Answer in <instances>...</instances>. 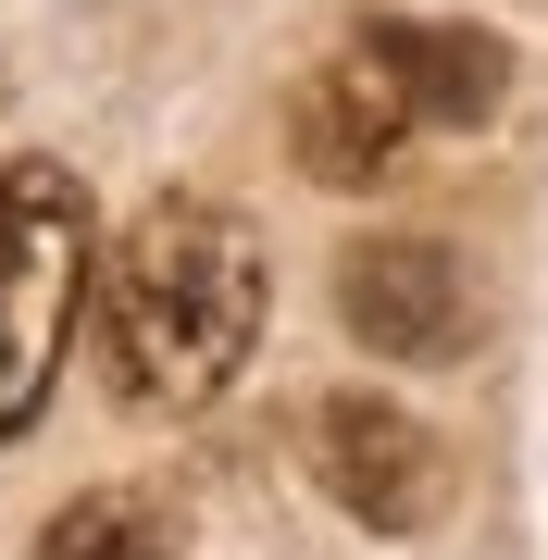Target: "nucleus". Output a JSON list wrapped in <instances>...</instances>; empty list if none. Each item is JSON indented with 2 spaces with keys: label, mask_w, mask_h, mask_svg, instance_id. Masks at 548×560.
I'll use <instances>...</instances> for the list:
<instances>
[{
  "label": "nucleus",
  "mask_w": 548,
  "mask_h": 560,
  "mask_svg": "<svg viewBox=\"0 0 548 560\" xmlns=\"http://www.w3.org/2000/svg\"><path fill=\"white\" fill-rule=\"evenodd\" d=\"M88 324L125 411H200L263 337V237L224 200H150L113 261H88Z\"/></svg>",
  "instance_id": "f257e3e1"
},
{
  "label": "nucleus",
  "mask_w": 548,
  "mask_h": 560,
  "mask_svg": "<svg viewBox=\"0 0 548 560\" xmlns=\"http://www.w3.org/2000/svg\"><path fill=\"white\" fill-rule=\"evenodd\" d=\"M75 312H88V187L62 162H0V448L38 423Z\"/></svg>",
  "instance_id": "f03ea898"
},
{
  "label": "nucleus",
  "mask_w": 548,
  "mask_h": 560,
  "mask_svg": "<svg viewBox=\"0 0 548 560\" xmlns=\"http://www.w3.org/2000/svg\"><path fill=\"white\" fill-rule=\"evenodd\" d=\"M337 312L374 361H462L474 349V275L436 237H362L337 275Z\"/></svg>",
  "instance_id": "7ed1b4c3"
},
{
  "label": "nucleus",
  "mask_w": 548,
  "mask_h": 560,
  "mask_svg": "<svg viewBox=\"0 0 548 560\" xmlns=\"http://www.w3.org/2000/svg\"><path fill=\"white\" fill-rule=\"evenodd\" d=\"M312 474H325V499L349 523H374V536H424L436 499H448L436 436L399 399H325V411H312Z\"/></svg>",
  "instance_id": "20e7f679"
},
{
  "label": "nucleus",
  "mask_w": 548,
  "mask_h": 560,
  "mask_svg": "<svg viewBox=\"0 0 548 560\" xmlns=\"http://www.w3.org/2000/svg\"><path fill=\"white\" fill-rule=\"evenodd\" d=\"M287 138H300V162H312L325 187H374L386 162L424 138V113H411L399 62H386L374 38H349L337 62H312V88L287 101Z\"/></svg>",
  "instance_id": "39448f33"
},
{
  "label": "nucleus",
  "mask_w": 548,
  "mask_h": 560,
  "mask_svg": "<svg viewBox=\"0 0 548 560\" xmlns=\"http://www.w3.org/2000/svg\"><path fill=\"white\" fill-rule=\"evenodd\" d=\"M362 38H374L386 62H399L411 113H424L436 138H448V125H487V113L511 101V50L487 38V25H424V13H374Z\"/></svg>",
  "instance_id": "423d86ee"
},
{
  "label": "nucleus",
  "mask_w": 548,
  "mask_h": 560,
  "mask_svg": "<svg viewBox=\"0 0 548 560\" xmlns=\"http://www.w3.org/2000/svg\"><path fill=\"white\" fill-rule=\"evenodd\" d=\"M38 560H175V511H163V499H138V486H101V499L50 511Z\"/></svg>",
  "instance_id": "0eeeda50"
}]
</instances>
